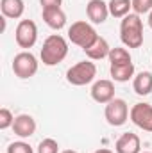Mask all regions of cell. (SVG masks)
<instances>
[{
  "mask_svg": "<svg viewBox=\"0 0 152 153\" xmlns=\"http://www.w3.org/2000/svg\"><path fill=\"white\" fill-rule=\"evenodd\" d=\"M66 55H68V41L63 36L52 34L43 41L39 57L45 66H57L66 59Z\"/></svg>",
  "mask_w": 152,
  "mask_h": 153,
  "instance_id": "obj_1",
  "label": "cell"
},
{
  "mask_svg": "<svg viewBox=\"0 0 152 153\" xmlns=\"http://www.w3.org/2000/svg\"><path fill=\"white\" fill-rule=\"evenodd\" d=\"M120 39L127 48H140L143 45V22L140 14L131 13L120 22Z\"/></svg>",
  "mask_w": 152,
  "mask_h": 153,
  "instance_id": "obj_2",
  "label": "cell"
},
{
  "mask_svg": "<svg viewBox=\"0 0 152 153\" xmlns=\"http://www.w3.org/2000/svg\"><path fill=\"white\" fill-rule=\"evenodd\" d=\"M99 38V34H97V30H95V27L91 25V23H88V22H74L70 27H68V39L77 45L79 48H88L95 39Z\"/></svg>",
  "mask_w": 152,
  "mask_h": 153,
  "instance_id": "obj_3",
  "label": "cell"
},
{
  "mask_svg": "<svg viewBox=\"0 0 152 153\" xmlns=\"http://www.w3.org/2000/svg\"><path fill=\"white\" fill-rule=\"evenodd\" d=\"M95 76H97V66H95V62H91V61H81V62L74 64V66L66 71V80H68V84L77 85V87L86 85V84H91V82L95 80Z\"/></svg>",
  "mask_w": 152,
  "mask_h": 153,
  "instance_id": "obj_4",
  "label": "cell"
},
{
  "mask_svg": "<svg viewBox=\"0 0 152 153\" xmlns=\"http://www.w3.org/2000/svg\"><path fill=\"white\" fill-rule=\"evenodd\" d=\"M38 66H39L38 59L31 52H20L13 59V71L22 80H27V78L36 75L38 73Z\"/></svg>",
  "mask_w": 152,
  "mask_h": 153,
  "instance_id": "obj_5",
  "label": "cell"
},
{
  "mask_svg": "<svg viewBox=\"0 0 152 153\" xmlns=\"http://www.w3.org/2000/svg\"><path fill=\"white\" fill-rule=\"evenodd\" d=\"M129 112H131L129 105L122 98H113L109 103H106V109H104L106 121L111 126H122V125H125V121L129 119Z\"/></svg>",
  "mask_w": 152,
  "mask_h": 153,
  "instance_id": "obj_6",
  "label": "cell"
},
{
  "mask_svg": "<svg viewBox=\"0 0 152 153\" xmlns=\"http://www.w3.org/2000/svg\"><path fill=\"white\" fill-rule=\"evenodd\" d=\"M14 39L20 48H32L38 41V27L32 20H22L16 25L14 30Z\"/></svg>",
  "mask_w": 152,
  "mask_h": 153,
  "instance_id": "obj_7",
  "label": "cell"
},
{
  "mask_svg": "<svg viewBox=\"0 0 152 153\" xmlns=\"http://www.w3.org/2000/svg\"><path fill=\"white\" fill-rule=\"evenodd\" d=\"M129 117L138 128H141L145 132H152V105H149V103L132 105Z\"/></svg>",
  "mask_w": 152,
  "mask_h": 153,
  "instance_id": "obj_8",
  "label": "cell"
},
{
  "mask_svg": "<svg viewBox=\"0 0 152 153\" xmlns=\"http://www.w3.org/2000/svg\"><path fill=\"white\" fill-rule=\"evenodd\" d=\"M91 98L97 102V103H109L114 98V84L113 80H108V78H100L97 80L93 85H91Z\"/></svg>",
  "mask_w": 152,
  "mask_h": 153,
  "instance_id": "obj_9",
  "label": "cell"
},
{
  "mask_svg": "<svg viewBox=\"0 0 152 153\" xmlns=\"http://www.w3.org/2000/svg\"><path fill=\"white\" fill-rule=\"evenodd\" d=\"M86 14L91 23L102 25L109 16V5L104 0H90L86 4Z\"/></svg>",
  "mask_w": 152,
  "mask_h": 153,
  "instance_id": "obj_10",
  "label": "cell"
},
{
  "mask_svg": "<svg viewBox=\"0 0 152 153\" xmlns=\"http://www.w3.org/2000/svg\"><path fill=\"white\" fill-rule=\"evenodd\" d=\"M36 119L31 114H20L14 117V123H13V132L20 137V139H27V137H32L36 134Z\"/></svg>",
  "mask_w": 152,
  "mask_h": 153,
  "instance_id": "obj_11",
  "label": "cell"
},
{
  "mask_svg": "<svg viewBox=\"0 0 152 153\" xmlns=\"http://www.w3.org/2000/svg\"><path fill=\"white\" fill-rule=\"evenodd\" d=\"M114 152L116 153H141V141H140V137L136 134L125 132L114 143Z\"/></svg>",
  "mask_w": 152,
  "mask_h": 153,
  "instance_id": "obj_12",
  "label": "cell"
},
{
  "mask_svg": "<svg viewBox=\"0 0 152 153\" xmlns=\"http://www.w3.org/2000/svg\"><path fill=\"white\" fill-rule=\"evenodd\" d=\"M109 52H111V46L102 36H99L88 48H84V53L90 61H102L109 57Z\"/></svg>",
  "mask_w": 152,
  "mask_h": 153,
  "instance_id": "obj_13",
  "label": "cell"
},
{
  "mask_svg": "<svg viewBox=\"0 0 152 153\" xmlns=\"http://www.w3.org/2000/svg\"><path fill=\"white\" fill-rule=\"evenodd\" d=\"M41 16H43V22L54 29V30H61L65 25H66V14L61 7H56V9H43L41 11Z\"/></svg>",
  "mask_w": 152,
  "mask_h": 153,
  "instance_id": "obj_14",
  "label": "cell"
},
{
  "mask_svg": "<svg viewBox=\"0 0 152 153\" xmlns=\"http://www.w3.org/2000/svg\"><path fill=\"white\" fill-rule=\"evenodd\" d=\"M0 9H2V16L18 20V18H22V14L25 11V4H23V0H0Z\"/></svg>",
  "mask_w": 152,
  "mask_h": 153,
  "instance_id": "obj_15",
  "label": "cell"
},
{
  "mask_svg": "<svg viewBox=\"0 0 152 153\" xmlns=\"http://www.w3.org/2000/svg\"><path fill=\"white\" fill-rule=\"evenodd\" d=\"M132 89L140 96H147L152 93V73L150 71H141L132 78Z\"/></svg>",
  "mask_w": 152,
  "mask_h": 153,
  "instance_id": "obj_16",
  "label": "cell"
},
{
  "mask_svg": "<svg viewBox=\"0 0 152 153\" xmlns=\"http://www.w3.org/2000/svg\"><path fill=\"white\" fill-rule=\"evenodd\" d=\"M109 73L114 82H129L131 78H134V64H113L109 66Z\"/></svg>",
  "mask_w": 152,
  "mask_h": 153,
  "instance_id": "obj_17",
  "label": "cell"
},
{
  "mask_svg": "<svg viewBox=\"0 0 152 153\" xmlns=\"http://www.w3.org/2000/svg\"><path fill=\"white\" fill-rule=\"evenodd\" d=\"M109 14L114 18H125L132 11V2L131 0H109Z\"/></svg>",
  "mask_w": 152,
  "mask_h": 153,
  "instance_id": "obj_18",
  "label": "cell"
},
{
  "mask_svg": "<svg viewBox=\"0 0 152 153\" xmlns=\"http://www.w3.org/2000/svg\"><path fill=\"white\" fill-rule=\"evenodd\" d=\"M108 59H109L111 66H113V64H129V62H132L129 50H125V48H122V46H114V48H111Z\"/></svg>",
  "mask_w": 152,
  "mask_h": 153,
  "instance_id": "obj_19",
  "label": "cell"
},
{
  "mask_svg": "<svg viewBox=\"0 0 152 153\" xmlns=\"http://www.w3.org/2000/svg\"><path fill=\"white\" fill-rule=\"evenodd\" d=\"M38 153H59V144L56 139H43L41 143L38 144Z\"/></svg>",
  "mask_w": 152,
  "mask_h": 153,
  "instance_id": "obj_20",
  "label": "cell"
},
{
  "mask_svg": "<svg viewBox=\"0 0 152 153\" xmlns=\"http://www.w3.org/2000/svg\"><path fill=\"white\" fill-rule=\"evenodd\" d=\"M5 153H34L32 152V146L25 141H16V143H11L7 146V152Z\"/></svg>",
  "mask_w": 152,
  "mask_h": 153,
  "instance_id": "obj_21",
  "label": "cell"
},
{
  "mask_svg": "<svg viewBox=\"0 0 152 153\" xmlns=\"http://www.w3.org/2000/svg\"><path fill=\"white\" fill-rule=\"evenodd\" d=\"M13 123H14V116L9 109H0V130H7V128H13Z\"/></svg>",
  "mask_w": 152,
  "mask_h": 153,
  "instance_id": "obj_22",
  "label": "cell"
},
{
  "mask_svg": "<svg viewBox=\"0 0 152 153\" xmlns=\"http://www.w3.org/2000/svg\"><path fill=\"white\" fill-rule=\"evenodd\" d=\"M132 2V11L136 14H147L152 11V0H131Z\"/></svg>",
  "mask_w": 152,
  "mask_h": 153,
  "instance_id": "obj_23",
  "label": "cell"
},
{
  "mask_svg": "<svg viewBox=\"0 0 152 153\" xmlns=\"http://www.w3.org/2000/svg\"><path fill=\"white\" fill-rule=\"evenodd\" d=\"M39 4L43 9H56V7H61L63 0H39Z\"/></svg>",
  "mask_w": 152,
  "mask_h": 153,
  "instance_id": "obj_24",
  "label": "cell"
},
{
  "mask_svg": "<svg viewBox=\"0 0 152 153\" xmlns=\"http://www.w3.org/2000/svg\"><path fill=\"white\" fill-rule=\"evenodd\" d=\"M93 153H114V152H111V150H108V148H100V150H95Z\"/></svg>",
  "mask_w": 152,
  "mask_h": 153,
  "instance_id": "obj_25",
  "label": "cell"
},
{
  "mask_svg": "<svg viewBox=\"0 0 152 153\" xmlns=\"http://www.w3.org/2000/svg\"><path fill=\"white\" fill-rule=\"evenodd\" d=\"M149 27L152 29V11L149 13Z\"/></svg>",
  "mask_w": 152,
  "mask_h": 153,
  "instance_id": "obj_26",
  "label": "cell"
},
{
  "mask_svg": "<svg viewBox=\"0 0 152 153\" xmlns=\"http://www.w3.org/2000/svg\"><path fill=\"white\" fill-rule=\"evenodd\" d=\"M61 153H77L75 150H65V152H61Z\"/></svg>",
  "mask_w": 152,
  "mask_h": 153,
  "instance_id": "obj_27",
  "label": "cell"
},
{
  "mask_svg": "<svg viewBox=\"0 0 152 153\" xmlns=\"http://www.w3.org/2000/svg\"><path fill=\"white\" fill-rule=\"evenodd\" d=\"M143 153H152V152H143Z\"/></svg>",
  "mask_w": 152,
  "mask_h": 153,
  "instance_id": "obj_28",
  "label": "cell"
}]
</instances>
